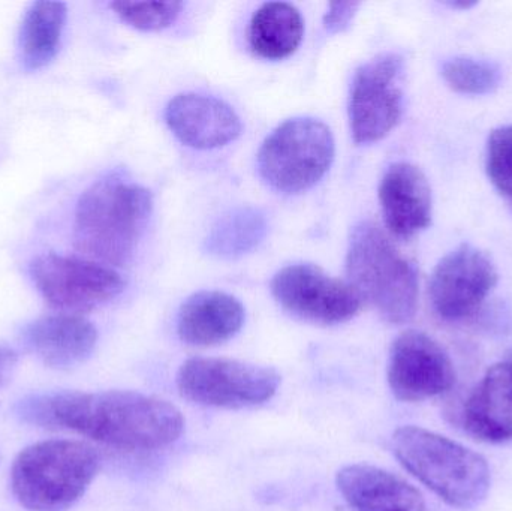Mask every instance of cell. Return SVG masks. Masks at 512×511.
Returning a JSON list of instances; mask_svg holds the SVG:
<instances>
[{
  "mask_svg": "<svg viewBox=\"0 0 512 511\" xmlns=\"http://www.w3.org/2000/svg\"><path fill=\"white\" fill-rule=\"evenodd\" d=\"M18 414L33 425L68 429L126 452L164 449L185 429L176 405L129 390L32 396L18 404Z\"/></svg>",
  "mask_w": 512,
  "mask_h": 511,
  "instance_id": "1",
  "label": "cell"
},
{
  "mask_svg": "<svg viewBox=\"0 0 512 511\" xmlns=\"http://www.w3.org/2000/svg\"><path fill=\"white\" fill-rule=\"evenodd\" d=\"M152 192L120 173H111L83 192L75 209L74 246L104 266H125L149 224Z\"/></svg>",
  "mask_w": 512,
  "mask_h": 511,
  "instance_id": "2",
  "label": "cell"
},
{
  "mask_svg": "<svg viewBox=\"0 0 512 511\" xmlns=\"http://www.w3.org/2000/svg\"><path fill=\"white\" fill-rule=\"evenodd\" d=\"M391 447L400 464L448 506L468 510L486 500L492 474L474 450L418 426L397 429Z\"/></svg>",
  "mask_w": 512,
  "mask_h": 511,
  "instance_id": "3",
  "label": "cell"
},
{
  "mask_svg": "<svg viewBox=\"0 0 512 511\" xmlns=\"http://www.w3.org/2000/svg\"><path fill=\"white\" fill-rule=\"evenodd\" d=\"M99 467L98 452L83 441H39L15 458L12 494L30 511H65L83 498Z\"/></svg>",
  "mask_w": 512,
  "mask_h": 511,
  "instance_id": "4",
  "label": "cell"
},
{
  "mask_svg": "<svg viewBox=\"0 0 512 511\" xmlns=\"http://www.w3.org/2000/svg\"><path fill=\"white\" fill-rule=\"evenodd\" d=\"M346 276L363 302L370 303L387 323L405 324L414 318L417 269L373 222H360L352 230Z\"/></svg>",
  "mask_w": 512,
  "mask_h": 511,
  "instance_id": "5",
  "label": "cell"
},
{
  "mask_svg": "<svg viewBox=\"0 0 512 511\" xmlns=\"http://www.w3.org/2000/svg\"><path fill=\"white\" fill-rule=\"evenodd\" d=\"M331 129L312 117H295L277 126L258 152L262 180L282 194L313 188L333 164Z\"/></svg>",
  "mask_w": 512,
  "mask_h": 511,
  "instance_id": "6",
  "label": "cell"
},
{
  "mask_svg": "<svg viewBox=\"0 0 512 511\" xmlns=\"http://www.w3.org/2000/svg\"><path fill=\"white\" fill-rule=\"evenodd\" d=\"M180 395L204 407H255L270 401L280 386L274 369L219 357H192L177 372Z\"/></svg>",
  "mask_w": 512,
  "mask_h": 511,
  "instance_id": "7",
  "label": "cell"
},
{
  "mask_svg": "<svg viewBox=\"0 0 512 511\" xmlns=\"http://www.w3.org/2000/svg\"><path fill=\"white\" fill-rule=\"evenodd\" d=\"M30 276L51 308L72 315L107 305L123 293L126 285L113 267L53 252L32 261Z\"/></svg>",
  "mask_w": 512,
  "mask_h": 511,
  "instance_id": "8",
  "label": "cell"
},
{
  "mask_svg": "<svg viewBox=\"0 0 512 511\" xmlns=\"http://www.w3.org/2000/svg\"><path fill=\"white\" fill-rule=\"evenodd\" d=\"M271 294L286 312L319 326H337L352 320L364 303L348 281L307 263L280 269L271 281Z\"/></svg>",
  "mask_w": 512,
  "mask_h": 511,
  "instance_id": "9",
  "label": "cell"
},
{
  "mask_svg": "<svg viewBox=\"0 0 512 511\" xmlns=\"http://www.w3.org/2000/svg\"><path fill=\"white\" fill-rule=\"evenodd\" d=\"M403 68L402 57L387 53L369 60L355 72L349 96V123L355 143L381 141L400 122Z\"/></svg>",
  "mask_w": 512,
  "mask_h": 511,
  "instance_id": "10",
  "label": "cell"
},
{
  "mask_svg": "<svg viewBox=\"0 0 512 511\" xmlns=\"http://www.w3.org/2000/svg\"><path fill=\"white\" fill-rule=\"evenodd\" d=\"M387 380L399 401L421 402L453 389L456 371L435 339L418 330H406L391 345Z\"/></svg>",
  "mask_w": 512,
  "mask_h": 511,
  "instance_id": "11",
  "label": "cell"
},
{
  "mask_svg": "<svg viewBox=\"0 0 512 511\" xmlns=\"http://www.w3.org/2000/svg\"><path fill=\"white\" fill-rule=\"evenodd\" d=\"M498 282L495 264L480 249L462 245L445 255L430 279V300L445 321L471 317Z\"/></svg>",
  "mask_w": 512,
  "mask_h": 511,
  "instance_id": "12",
  "label": "cell"
},
{
  "mask_svg": "<svg viewBox=\"0 0 512 511\" xmlns=\"http://www.w3.org/2000/svg\"><path fill=\"white\" fill-rule=\"evenodd\" d=\"M165 122L186 146L198 150L219 149L242 134L239 114L215 96L182 93L168 102Z\"/></svg>",
  "mask_w": 512,
  "mask_h": 511,
  "instance_id": "13",
  "label": "cell"
},
{
  "mask_svg": "<svg viewBox=\"0 0 512 511\" xmlns=\"http://www.w3.org/2000/svg\"><path fill=\"white\" fill-rule=\"evenodd\" d=\"M379 203L385 225L397 239H412L432 224V189L417 165H390L379 185Z\"/></svg>",
  "mask_w": 512,
  "mask_h": 511,
  "instance_id": "14",
  "label": "cell"
},
{
  "mask_svg": "<svg viewBox=\"0 0 512 511\" xmlns=\"http://www.w3.org/2000/svg\"><path fill=\"white\" fill-rule=\"evenodd\" d=\"M21 339L45 365L71 369L92 356L98 344V330L80 315H50L27 324Z\"/></svg>",
  "mask_w": 512,
  "mask_h": 511,
  "instance_id": "15",
  "label": "cell"
},
{
  "mask_svg": "<svg viewBox=\"0 0 512 511\" xmlns=\"http://www.w3.org/2000/svg\"><path fill=\"white\" fill-rule=\"evenodd\" d=\"M463 428L484 443L512 440V360L493 365L462 411Z\"/></svg>",
  "mask_w": 512,
  "mask_h": 511,
  "instance_id": "16",
  "label": "cell"
},
{
  "mask_svg": "<svg viewBox=\"0 0 512 511\" xmlns=\"http://www.w3.org/2000/svg\"><path fill=\"white\" fill-rule=\"evenodd\" d=\"M337 488L355 511H427L423 495L414 486L373 465L342 468Z\"/></svg>",
  "mask_w": 512,
  "mask_h": 511,
  "instance_id": "17",
  "label": "cell"
},
{
  "mask_svg": "<svg viewBox=\"0 0 512 511\" xmlns=\"http://www.w3.org/2000/svg\"><path fill=\"white\" fill-rule=\"evenodd\" d=\"M242 302L222 291H200L189 297L177 317V333L185 344L213 347L233 339L245 324Z\"/></svg>",
  "mask_w": 512,
  "mask_h": 511,
  "instance_id": "18",
  "label": "cell"
},
{
  "mask_svg": "<svg viewBox=\"0 0 512 511\" xmlns=\"http://www.w3.org/2000/svg\"><path fill=\"white\" fill-rule=\"evenodd\" d=\"M65 3H32L21 21L18 33V57L26 71H38L47 66L56 57L65 30Z\"/></svg>",
  "mask_w": 512,
  "mask_h": 511,
  "instance_id": "19",
  "label": "cell"
},
{
  "mask_svg": "<svg viewBox=\"0 0 512 511\" xmlns=\"http://www.w3.org/2000/svg\"><path fill=\"white\" fill-rule=\"evenodd\" d=\"M303 35V17L291 3H264L252 15L249 44L261 59H286L300 47Z\"/></svg>",
  "mask_w": 512,
  "mask_h": 511,
  "instance_id": "20",
  "label": "cell"
},
{
  "mask_svg": "<svg viewBox=\"0 0 512 511\" xmlns=\"http://www.w3.org/2000/svg\"><path fill=\"white\" fill-rule=\"evenodd\" d=\"M268 233L267 216L252 206L225 212L204 239V251L221 260H237L254 252Z\"/></svg>",
  "mask_w": 512,
  "mask_h": 511,
  "instance_id": "21",
  "label": "cell"
},
{
  "mask_svg": "<svg viewBox=\"0 0 512 511\" xmlns=\"http://www.w3.org/2000/svg\"><path fill=\"white\" fill-rule=\"evenodd\" d=\"M442 77L456 92L478 96L498 89L502 71L496 63L489 60L454 57L442 66Z\"/></svg>",
  "mask_w": 512,
  "mask_h": 511,
  "instance_id": "22",
  "label": "cell"
},
{
  "mask_svg": "<svg viewBox=\"0 0 512 511\" xmlns=\"http://www.w3.org/2000/svg\"><path fill=\"white\" fill-rule=\"evenodd\" d=\"M111 9L123 23L143 32L167 29L179 17L183 2H113Z\"/></svg>",
  "mask_w": 512,
  "mask_h": 511,
  "instance_id": "23",
  "label": "cell"
},
{
  "mask_svg": "<svg viewBox=\"0 0 512 511\" xmlns=\"http://www.w3.org/2000/svg\"><path fill=\"white\" fill-rule=\"evenodd\" d=\"M486 168L493 186L512 204V125L501 126L490 134Z\"/></svg>",
  "mask_w": 512,
  "mask_h": 511,
  "instance_id": "24",
  "label": "cell"
},
{
  "mask_svg": "<svg viewBox=\"0 0 512 511\" xmlns=\"http://www.w3.org/2000/svg\"><path fill=\"white\" fill-rule=\"evenodd\" d=\"M360 3L355 2H333L328 5L327 12H325L324 23L325 30L331 35L334 33L345 32L349 29L355 15H357Z\"/></svg>",
  "mask_w": 512,
  "mask_h": 511,
  "instance_id": "25",
  "label": "cell"
},
{
  "mask_svg": "<svg viewBox=\"0 0 512 511\" xmlns=\"http://www.w3.org/2000/svg\"><path fill=\"white\" fill-rule=\"evenodd\" d=\"M18 365V356L8 347H0V389L11 383Z\"/></svg>",
  "mask_w": 512,
  "mask_h": 511,
  "instance_id": "26",
  "label": "cell"
},
{
  "mask_svg": "<svg viewBox=\"0 0 512 511\" xmlns=\"http://www.w3.org/2000/svg\"><path fill=\"white\" fill-rule=\"evenodd\" d=\"M477 5L475 2H450L448 3V6L453 9H469L472 8V6Z\"/></svg>",
  "mask_w": 512,
  "mask_h": 511,
  "instance_id": "27",
  "label": "cell"
}]
</instances>
